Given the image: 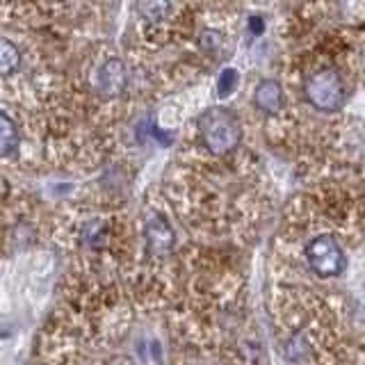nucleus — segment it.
<instances>
[{
  "label": "nucleus",
  "instance_id": "obj_1",
  "mask_svg": "<svg viewBox=\"0 0 365 365\" xmlns=\"http://www.w3.org/2000/svg\"><path fill=\"white\" fill-rule=\"evenodd\" d=\"M199 133L212 155H226L242 140V125L226 108H210L199 117Z\"/></svg>",
  "mask_w": 365,
  "mask_h": 365
},
{
  "label": "nucleus",
  "instance_id": "obj_2",
  "mask_svg": "<svg viewBox=\"0 0 365 365\" xmlns=\"http://www.w3.org/2000/svg\"><path fill=\"white\" fill-rule=\"evenodd\" d=\"M304 96L315 110L336 112L345 103V83L334 66H317L304 78Z\"/></svg>",
  "mask_w": 365,
  "mask_h": 365
},
{
  "label": "nucleus",
  "instance_id": "obj_3",
  "mask_svg": "<svg viewBox=\"0 0 365 365\" xmlns=\"http://www.w3.org/2000/svg\"><path fill=\"white\" fill-rule=\"evenodd\" d=\"M304 258L317 277H338L345 269V254L331 235H315L304 247Z\"/></svg>",
  "mask_w": 365,
  "mask_h": 365
},
{
  "label": "nucleus",
  "instance_id": "obj_4",
  "mask_svg": "<svg viewBox=\"0 0 365 365\" xmlns=\"http://www.w3.org/2000/svg\"><path fill=\"white\" fill-rule=\"evenodd\" d=\"M146 242L155 256H169L176 245V233L163 215H151L146 220Z\"/></svg>",
  "mask_w": 365,
  "mask_h": 365
},
{
  "label": "nucleus",
  "instance_id": "obj_5",
  "mask_svg": "<svg viewBox=\"0 0 365 365\" xmlns=\"http://www.w3.org/2000/svg\"><path fill=\"white\" fill-rule=\"evenodd\" d=\"M125 85H128V71H125V64L119 57H110L108 62H103V66L96 73V87L101 94L119 96L125 89Z\"/></svg>",
  "mask_w": 365,
  "mask_h": 365
},
{
  "label": "nucleus",
  "instance_id": "obj_6",
  "mask_svg": "<svg viewBox=\"0 0 365 365\" xmlns=\"http://www.w3.org/2000/svg\"><path fill=\"white\" fill-rule=\"evenodd\" d=\"M254 106L265 114H277L283 110V87L277 80H260L254 91Z\"/></svg>",
  "mask_w": 365,
  "mask_h": 365
},
{
  "label": "nucleus",
  "instance_id": "obj_7",
  "mask_svg": "<svg viewBox=\"0 0 365 365\" xmlns=\"http://www.w3.org/2000/svg\"><path fill=\"white\" fill-rule=\"evenodd\" d=\"M19 146V130L5 112H0V158H7Z\"/></svg>",
  "mask_w": 365,
  "mask_h": 365
},
{
  "label": "nucleus",
  "instance_id": "obj_8",
  "mask_svg": "<svg viewBox=\"0 0 365 365\" xmlns=\"http://www.w3.org/2000/svg\"><path fill=\"white\" fill-rule=\"evenodd\" d=\"M21 64V53L9 39L0 37V76L14 73Z\"/></svg>",
  "mask_w": 365,
  "mask_h": 365
},
{
  "label": "nucleus",
  "instance_id": "obj_9",
  "mask_svg": "<svg viewBox=\"0 0 365 365\" xmlns=\"http://www.w3.org/2000/svg\"><path fill=\"white\" fill-rule=\"evenodd\" d=\"M83 242L91 249H101L108 242V226L103 220H89L83 226Z\"/></svg>",
  "mask_w": 365,
  "mask_h": 365
},
{
  "label": "nucleus",
  "instance_id": "obj_10",
  "mask_svg": "<svg viewBox=\"0 0 365 365\" xmlns=\"http://www.w3.org/2000/svg\"><path fill=\"white\" fill-rule=\"evenodd\" d=\"M137 11H140L146 21H163L171 11V5L169 3H140L137 5Z\"/></svg>",
  "mask_w": 365,
  "mask_h": 365
},
{
  "label": "nucleus",
  "instance_id": "obj_11",
  "mask_svg": "<svg viewBox=\"0 0 365 365\" xmlns=\"http://www.w3.org/2000/svg\"><path fill=\"white\" fill-rule=\"evenodd\" d=\"M199 43L205 53H217V51H222L224 37H222V32H217V30H205V32H201Z\"/></svg>",
  "mask_w": 365,
  "mask_h": 365
},
{
  "label": "nucleus",
  "instance_id": "obj_12",
  "mask_svg": "<svg viewBox=\"0 0 365 365\" xmlns=\"http://www.w3.org/2000/svg\"><path fill=\"white\" fill-rule=\"evenodd\" d=\"M235 87H237V71H235V68H224V71L220 73V80H217V89H220V96L233 94Z\"/></svg>",
  "mask_w": 365,
  "mask_h": 365
},
{
  "label": "nucleus",
  "instance_id": "obj_13",
  "mask_svg": "<svg viewBox=\"0 0 365 365\" xmlns=\"http://www.w3.org/2000/svg\"><path fill=\"white\" fill-rule=\"evenodd\" d=\"M251 28H254L256 32H260V28H262V23H260V19H258V16H254V19H251Z\"/></svg>",
  "mask_w": 365,
  "mask_h": 365
},
{
  "label": "nucleus",
  "instance_id": "obj_14",
  "mask_svg": "<svg viewBox=\"0 0 365 365\" xmlns=\"http://www.w3.org/2000/svg\"><path fill=\"white\" fill-rule=\"evenodd\" d=\"M363 85H365V71H363Z\"/></svg>",
  "mask_w": 365,
  "mask_h": 365
}]
</instances>
